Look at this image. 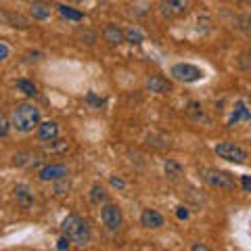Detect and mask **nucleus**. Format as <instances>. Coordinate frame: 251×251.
<instances>
[{"label": "nucleus", "mask_w": 251, "mask_h": 251, "mask_svg": "<svg viewBox=\"0 0 251 251\" xmlns=\"http://www.w3.org/2000/svg\"><path fill=\"white\" fill-rule=\"evenodd\" d=\"M61 230L69 241L74 243V245H80V247L88 245L90 239H92V230H90L88 222L77 214H69L65 220H63Z\"/></svg>", "instance_id": "1"}, {"label": "nucleus", "mask_w": 251, "mask_h": 251, "mask_svg": "<svg viewBox=\"0 0 251 251\" xmlns=\"http://www.w3.org/2000/svg\"><path fill=\"white\" fill-rule=\"evenodd\" d=\"M40 124V109L31 103H21L13 109L11 113V126L17 132H31Z\"/></svg>", "instance_id": "2"}, {"label": "nucleus", "mask_w": 251, "mask_h": 251, "mask_svg": "<svg viewBox=\"0 0 251 251\" xmlns=\"http://www.w3.org/2000/svg\"><path fill=\"white\" fill-rule=\"evenodd\" d=\"M201 176H203V180H205L209 186L224 188V191H234V178L228 174V172H222V170H201Z\"/></svg>", "instance_id": "3"}, {"label": "nucleus", "mask_w": 251, "mask_h": 251, "mask_svg": "<svg viewBox=\"0 0 251 251\" xmlns=\"http://www.w3.org/2000/svg\"><path fill=\"white\" fill-rule=\"evenodd\" d=\"M216 153L222 157V159L232 161V163H245V159H247V153L234 143H218Z\"/></svg>", "instance_id": "4"}, {"label": "nucleus", "mask_w": 251, "mask_h": 251, "mask_svg": "<svg viewBox=\"0 0 251 251\" xmlns=\"http://www.w3.org/2000/svg\"><path fill=\"white\" fill-rule=\"evenodd\" d=\"M188 9H191V0H163L159 4V11L166 19H174L184 15Z\"/></svg>", "instance_id": "5"}, {"label": "nucleus", "mask_w": 251, "mask_h": 251, "mask_svg": "<svg viewBox=\"0 0 251 251\" xmlns=\"http://www.w3.org/2000/svg\"><path fill=\"white\" fill-rule=\"evenodd\" d=\"M172 75L176 77L178 82H197L201 80V69L195 65H188V63H180V65L172 67Z\"/></svg>", "instance_id": "6"}, {"label": "nucleus", "mask_w": 251, "mask_h": 251, "mask_svg": "<svg viewBox=\"0 0 251 251\" xmlns=\"http://www.w3.org/2000/svg\"><path fill=\"white\" fill-rule=\"evenodd\" d=\"M100 220L109 230H117L122 226V209L117 205H105L100 209Z\"/></svg>", "instance_id": "7"}, {"label": "nucleus", "mask_w": 251, "mask_h": 251, "mask_svg": "<svg viewBox=\"0 0 251 251\" xmlns=\"http://www.w3.org/2000/svg\"><path fill=\"white\" fill-rule=\"evenodd\" d=\"M38 176H40L42 182H57V180L69 176V170L61 166V163H50V166H44Z\"/></svg>", "instance_id": "8"}, {"label": "nucleus", "mask_w": 251, "mask_h": 251, "mask_svg": "<svg viewBox=\"0 0 251 251\" xmlns=\"http://www.w3.org/2000/svg\"><path fill=\"white\" fill-rule=\"evenodd\" d=\"M140 222H143V226H147V228H161L163 226V216L159 214V211H155V209H145L143 216H140Z\"/></svg>", "instance_id": "9"}, {"label": "nucleus", "mask_w": 251, "mask_h": 251, "mask_svg": "<svg viewBox=\"0 0 251 251\" xmlns=\"http://www.w3.org/2000/svg\"><path fill=\"white\" fill-rule=\"evenodd\" d=\"M59 134V126L54 122H44L38 126V138L40 140H46V143H50V140H54Z\"/></svg>", "instance_id": "10"}, {"label": "nucleus", "mask_w": 251, "mask_h": 251, "mask_svg": "<svg viewBox=\"0 0 251 251\" xmlns=\"http://www.w3.org/2000/svg\"><path fill=\"white\" fill-rule=\"evenodd\" d=\"M147 88L151 92H155V94H166L170 90V82L166 80V77H161V75H153V77H149Z\"/></svg>", "instance_id": "11"}, {"label": "nucleus", "mask_w": 251, "mask_h": 251, "mask_svg": "<svg viewBox=\"0 0 251 251\" xmlns=\"http://www.w3.org/2000/svg\"><path fill=\"white\" fill-rule=\"evenodd\" d=\"M103 36H105V40L111 46H117V44H122L126 40V34L117 25H107L105 31H103Z\"/></svg>", "instance_id": "12"}, {"label": "nucleus", "mask_w": 251, "mask_h": 251, "mask_svg": "<svg viewBox=\"0 0 251 251\" xmlns=\"http://www.w3.org/2000/svg\"><path fill=\"white\" fill-rule=\"evenodd\" d=\"M241 120L251 122V111H249V109H247V107L239 100V103H237V109H234V113L230 115V122H228V124H230V126H234V124H239Z\"/></svg>", "instance_id": "13"}, {"label": "nucleus", "mask_w": 251, "mask_h": 251, "mask_svg": "<svg viewBox=\"0 0 251 251\" xmlns=\"http://www.w3.org/2000/svg\"><path fill=\"white\" fill-rule=\"evenodd\" d=\"M29 13L34 19H49L50 17V6L44 2H31Z\"/></svg>", "instance_id": "14"}, {"label": "nucleus", "mask_w": 251, "mask_h": 251, "mask_svg": "<svg viewBox=\"0 0 251 251\" xmlns=\"http://www.w3.org/2000/svg\"><path fill=\"white\" fill-rule=\"evenodd\" d=\"M57 11H59L61 17H65V19H69V21H80V19L84 17L82 11H75V9H72V6H67V4H59Z\"/></svg>", "instance_id": "15"}, {"label": "nucleus", "mask_w": 251, "mask_h": 251, "mask_svg": "<svg viewBox=\"0 0 251 251\" xmlns=\"http://www.w3.org/2000/svg\"><path fill=\"white\" fill-rule=\"evenodd\" d=\"M15 197H17V201L23 203V205H29V203L34 201V195H31V193H29V188H27V186H23V184L15 188Z\"/></svg>", "instance_id": "16"}, {"label": "nucleus", "mask_w": 251, "mask_h": 251, "mask_svg": "<svg viewBox=\"0 0 251 251\" xmlns=\"http://www.w3.org/2000/svg\"><path fill=\"white\" fill-rule=\"evenodd\" d=\"M90 201L97 203V205H99V203H105V201H107V193H105V188L100 186V184H94V186H92Z\"/></svg>", "instance_id": "17"}, {"label": "nucleus", "mask_w": 251, "mask_h": 251, "mask_svg": "<svg viewBox=\"0 0 251 251\" xmlns=\"http://www.w3.org/2000/svg\"><path fill=\"white\" fill-rule=\"evenodd\" d=\"M69 149V143L67 140H50V145L44 149V151H49V153H65Z\"/></svg>", "instance_id": "18"}, {"label": "nucleus", "mask_w": 251, "mask_h": 251, "mask_svg": "<svg viewBox=\"0 0 251 251\" xmlns=\"http://www.w3.org/2000/svg\"><path fill=\"white\" fill-rule=\"evenodd\" d=\"M17 88L25 94V97H36V94H38V88L31 82H27V80H17Z\"/></svg>", "instance_id": "19"}, {"label": "nucleus", "mask_w": 251, "mask_h": 251, "mask_svg": "<svg viewBox=\"0 0 251 251\" xmlns=\"http://www.w3.org/2000/svg\"><path fill=\"white\" fill-rule=\"evenodd\" d=\"M166 176L172 178V180H176V178L182 176V168H180L176 161H168L166 163Z\"/></svg>", "instance_id": "20"}, {"label": "nucleus", "mask_w": 251, "mask_h": 251, "mask_svg": "<svg viewBox=\"0 0 251 251\" xmlns=\"http://www.w3.org/2000/svg\"><path fill=\"white\" fill-rule=\"evenodd\" d=\"M9 23H13V27H19V29H25L29 25L27 19H23L21 15H9Z\"/></svg>", "instance_id": "21"}, {"label": "nucleus", "mask_w": 251, "mask_h": 251, "mask_svg": "<svg viewBox=\"0 0 251 251\" xmlns=\"http://www.w3.org/2000/svg\"><path fill=\"white\" fill-rule=\"evenodd\" d=\"M126 40L132 42V44H140L143 42V34H140L138 29H128L126 31Z\"/></svg>", "instance_id": "22"}, {"label": "nucleus", "mask_w": 251, "mask_h": 251, "mask_svg": "<svg viewBox=\"0 0 251 251\" xmlns=\"http://www.w3.org/2000/svg\"><path fill=\"white\" fill-rule=\"evenodd\" d=\"M57 186H54V193H57V195H65V193H63V191H67V188H69V182H67V178H61V180H57Z\"/></svg>", "instance_id": "23"}, {"label": "nucleus", "mask_w": 251, "mask_h": 251, "mask_svg": "<svg viewBox=\"0 0 251 251\" xmlns=\"http://www.w3.org/2000/svg\"><path fill=\"white\" fill-rule=\"evenodd\" d=\"M86 100L92 105V107H97V109H100V105H103V99H97L92 92H88V97H86Z\"/></svg>", "instance_id": "24"}, {"label": "nucleus", "mask_w": 251, "mask_h": 251, "mask_svg": "<svg viewBox=\"0 0 251 251\" xmlns=\"http://www.w3.org/2000/svg\"><path fill=\"white\" fill-rule=\"evenodd\" d=\"M69 245H72V241H69V239L65 237V234H63V237L59 239V243H57V249H59V251H63V249H69Z\"/></svg>", "instance_id": "25"}, {"label": "nucleus", "mask_w": 251, "mask_h": 251, "mask_svg": "<svg viewBox=\"0 0 251 251\" xmlns=\"http://www.w3.org/2000/svg\"><path fill=\"white\" fill-rule=\"evenodd\" d=\"M6 132H9V124L4 122V115H2V111H0V136H4Z\"/></svg>", "instance_id": "26"}, {"label": "nucleus", "mask_w": 251, "mask_h": 251, "mask_svg": "<svg viewBox=\"0 0 251 251\" xmlns=\"http://www.w3.org/2000/svg\"><path fill=\"white\" fill-rule=\"evenodd\" d=\"M241 186L245 188L247 193H251V176H243L241 178Z\"/></svg>", "instance_id": "27"}, {"label": "nucleus", "mask_w": 251, "mask_h": 251, "mask_svg": "<svg viewBox=\"0 0 251 251\" xmlns=\"http://www.w3.org/2000/svg\"><path fill=\"white\" fill-rule=\"evenodd\" d=\"M6 57H9V46L4 42H0V61H4Z\"/></svg>", "instance_id": "28"}, {"label": "nucleus", "mask_w": 251, "mask_h": 251, "mask_svg": "<svg viewBox=\"0 0 251 251\" xmlns=\"http://www.w3.org/2000/svg\"><path fill=\"white\" fill-rule=\"evenodd\" d=\"M176 216H178L180 220H186V218H188V209H186V207H178V209H176Z\"/></svg>", "instance_id": "29"}, {"label": "nucleus", "mask_w": 251, "mask_h": 251, "mask_svg": "<svg viewBox=\"0 0 251 251\" xmlns=\"http://www.w3.org/2000/svg\"><path fill=\"white\" fill-rule=\"evenodd\" d=\"M111 184H113L115 188H124V186H126V182H124V180H120V178H111Z\"/></svg>", "instance_id": "30"}, {"label": "nucleus", "mask_w": 251, "mask_h": 251, "mask_svg": "<svg viewBox=\"0 0 251 251\" xmlns=\"http://www.w3.org/2000/svg\"><path fill=\"white\" fill-rule=\"evenodd\" d=\"M4 23H9V15L0 11V25H4Z\"/></svg>", "instance_id": "31"}, {"label": "nucleus", "mask_w": 251, "mask_h": 251, "mask_svg": "<svg viewBox=\"0 0 251 251\" xmlns=\"http://www.w3.org/2000/svg\"><path fill=\"white\" fill-rule=\"evenodd\" d=\"M193 249H195V251H207L205 245H193Z\"/></svg>", "instance_id": "32"}, {"label": "nucleus", "mask_w": 251, "mask_h": 251, "mask_svg": "<svg viewBox=\"0 0 251 251\" xmlns=\"http://www.w3.org/2000/svg\"><path fill=\"white\" fill-rule=\"evenodd\" d=\"M72 2H82V0H72Z\"/></svg>", "instance_id": "33"}, {"label": "nucleus", "mask_w": 251, "mask_h": 251, "mask_svg": "<svg viewBox=\"0 0 251 251\" xmlns=\"http://www.w3.org/2000/svg\"><path fill=\"white\" fill-rule=\"evenodd\" d=\"M239 2H247V0H239Z\"/></svg>", "instance_id": "34"}]
</instances>
